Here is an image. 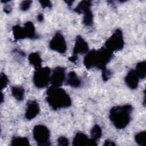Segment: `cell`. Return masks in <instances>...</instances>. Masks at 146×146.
Here are the masks:
<instances>
[{
    "mask_svg": "<svg viewBox=\"0 0 146 146\" xmlns=\"http://www.w3.org/2000/svg\"><path fill=\"white\" fill-rule=\"evenodd\" d=\"M11 94L13 97L18 101H22L24 99L25 90L21 86H13L11 87Z\"/></svg>",
    "mask_w": 146,
    "mask_h": 146,
    "instance_id": "17",
    "label": "cell"
},
{
    "mask_svg": "<svg viewBox=\"0 0 146 146\" xmlns=\"http://www.w3.org/2000/svg\"><path fill=\"white\" fill-rule=\"evenodd\" d=\"M3 94L1 93V103H2V102H3Z\"/></svg>",
    "mask_w": 146,
    "mask_h": 146,
    "instance_id": "33",
    "label": "cell"
},
{
    "mask_svg": "<svg viewBox=\"0 0 146 146\" xmlns=\"http://www.w3.org/2000/svg\"><path fill=\"white\" fill-rule=\"evenodd\" d=\"M29 145V139L26 137H14L11 141L12 146H28Z\"/></svg>",
    "mask_w": 146,
    "mask_h": 146,
    "instance_id": "21",
    "label": "cell"
},
{
    "mask_svg": "<svg viewBox=\"0 0 146 146\" xmlns=\"http://www.w3.org/2000/svg\"><path fill=\"white\" fill-rule=\"evenodd\" d=\"M12 10V7H11L10 5H6V6H5L4 7V11L6 13H10L11 10Z\"/></svg>",
    "mask_w": 146,
    "mask_h": 146,
    "instance_id": "30",
    "label": "cell"
},
{
    "mask_svg": "<svg viewBox=\"0 0 146 146\" xmlns=\"http://www.w3.org/2000/svg\"><path fill=\"white\" fill-rule=\"evenodd\" d=\"M88 49L89 47L87 42L82 36L78 35L76 37L72 55L78 56V55L79 54H86L88 52Z\"/></svg>",
    "mask_w": 146,
    "mask_h": 146,
    "instance_id": "9",
    "label": "cell"
},
{
    "mask_svg": "<svg viewBox=\"0 0 146 146\" xmlns=\"http://www.w3.org/2000/svg\"><path fill=\"white\" fill-rule=\"evenodd\" d=\"M83 23L86 26H91L94 23V16L91 9H87L83 13Z\"/></svg>",
    "mask_w": 146,
    "mask_h": 146,
    "instance_id": "19",
    "label": "cell"
},
{
    "mask_svg": "<svg viewBox=\"0 0 146 146\" xmlns=\"http://www.w3.org/2000/svg\"><path fill=\"white\" fill-rule=\"evenodd\" d=\"M67 84L74 88L79 87L81 86V80L74 71L68 73L67 79Z\"/></svg>",
    "mask_w": 146,
    "mask_h": 146,
    "instance_id": "13",
    "label": "cell"
},
{
    "mask_svg": "<svg viewBox=\"0 0 146 146\" xmlns=\"http://www.w3.org/2000/svg\"><path fill=\"white\" fill-rule=\"evenodd\" d=\"M133 107L130 104L113 107L110 111L109 118L117 129L125 128L129 123Z\"/></svg>",
    "mask_w": 146,
    "mask_h": 146,
    "instance_id": "3",
    "label": "cell"
},
{
    "mask_svg": "<svg viewBox=\"0 0 146 146\" xmlns=\"http://www.w3.org/2000/svg\"><path fill=\"white\" fill-rule=\"evenodd\" d=\"M103 145H106V146H114V145H115V143L113 141H111V140L107 139V140L104 141Z\"/></svg>",
    "mask_w": 146,
    "mask_h": 146,
    "instance_id": "29",
    "label": "cell"
},
{
    "mask_svg": "<svg viewBox=\"0 0 146 146\" xmlns=\"http://www.w3.org/2000/svg\"><path fill=\"white\" fill-rule=\"evenodd\" d=\"M28 60L30 64H31L35 69L41 67L42 60L38 52H32L28 56Z\"/></svg>",
    "mask_w": 146,
    "mask_h": 146,
    "instance_id": "15",
    "label": "cell"
},
{
    "mask_svg": "<svg viewBox=\"0 0 146 146\" xmlns=\"http://www.w3.org/2000/svg\"><path fill=\"white\" fill-rule=\"evenodd\" d=\"M50 48L60 54H64L67 50V44L64 36L57 32L51 39L49 43Z\"/></svg>",
    "mask_w": 146,
    "mask_h": 146,
    "instance_id": "7",
    "label": "cell"
},
{
    "mask_svg": "<svg viewBox=\"0 0 146 146\" xmlns=\"http://www.w3.org/2000/svg\"><path fill=\"white\" fill-rule=\"evenodd\" d=\"M39 3L43 8H51L52 7V3L50 1H39Z\"/></svg>",
    "mask_w": 146,
    "mask_h": 146,
    "instance_id": "28",
    "label": "cell"
},
{
    "mask_svg": "<svg viewBox=\"0 0 146 146\" xmlns=\"http://www.w3.org/2000/svg\"><path fill=\"white\" fill-rule=\"evenodd\" d=\"M12 31L15 40H21L27 38L26 33L24 27H21L19 25L14 26L12 28Z\"/></svg>",
    "mask_w": 146,
    "mask_h": 146,
    "instance_id": "14",
    "label": "cell"
},
{
    "mask_svg": "<svg viewBox=\"0 0 146 146\" xmlns=\"http://www.w3.org/2000/svg\"><path fill=\"white\" fill-rule=\"evenodd\" d=\"M51 71L48 67L35 69L33 75V82L36 87L42 88L47 87L51 80Z\"/></svg>",
    "mask_w": 146,
    "mask_h": 146,
    "instance_id": "4",
    "label": "cell"
},
{
    "mask_svg": "<svg viewBox=\"0 0 146 146\" xmlns=\"http://www.w3.org/2000/svg\"><path fill=\"white\" fill-rule=\"evenodd\" d=\"M124 80L127 86L129 88L134 90L138 87L139 78L136 74L135 70H131L125 76Z\"/></svg>",
    "mask_w": 146,
    "mask_h": 146,
    "instance_id": "11",
    "label": "cell"
},
{
    "mask_svg": "<svg viewBox=\"0 0 146 146\" xmlns=\"http://www.w3.org/2000/svg\"><path fill=\"white\" fill-rule=\"evenodd\" d=\"M113 56V52L105 47L99 50H92L85 56L83 63L87 69L97 68L102 71L107 68V64Z\"/></svg>",
    "mask_w": 146,
    "mask_h": 146,
    "instance_id": "1",
    "label": "cell"
},
{
    "mask_svg": "<svg viewBox=\"0 0 146 146\" xmlns=\"http://www.w3.org/2000/svg\"><path fill=\"white\" fill-rule=\"evenodd\" d=\"M92 6V2L90 1H81L76 7L74 9V11L78 13L82 14L87 9H91Z\"/></svg>",
    "mask_w": 146,
    "mask_h": 146,
    "instance_id": "20",
    "label": "cell"
},
{
    "mask_svg": "<svg viewBox=\"0 0 146 146\" xmlns=\"http://www.w3.org/2000/svg\"><path fill=\"white\" fill-rule=\"evenodd\" d=\"M124 42L122 31L118 29L106 40L104 47L110 51L113 52L121 50L124 47Z\"/></svg>",
    "mask_w": 146,
    "mask_h": 146,
    "instance_id": "5",
    "label": "cell"
},
{
    "mask_svg": "<svg viewBox=\"0 0 146 146\" xmlns=\"http://www.w3.org/2000/svg\"><path fill=\"white\" fill-rule=\"evenodd\" d=\"M43 19H44V17H43V14H42V13L39 14L37 15V20H38L39 22H42V21H43Z\"/></svg>",
    "mask_w": 146,
    "mask_h": 146,
    "instance_id": "31",
    "label": "cell"
},
{
    "mask_svg": "<svg viewBox=\"0 0 146 146\" xmlns=\"http://www.w3.org/2000/svg\"><path fill=\"white\" fill-rule=\"evenodd\" d=\"M8 82H9V80L7 76L4 73L2 72L0 75V84H1V90H2L3 88H5L7 86L8 84Z\"/></svg>",
    "mask_w": 146,
    "mask_h": 146,
    "instance_id": "24",
    "label": "cell"
},
{
    "mask_svg": "<svg viewBox=\"0 0 146 146\" xmlns=\"http://www.w3.org/2000/svg\"><path fill=\"white\" fill-rule=\"evenodd\" d=\"M102 76L103 80L104 82L107 81L111 77V75H112L111 72L107 68H106V69L102 70Z\"/></svg>",
    "mask_w": 146,
    "mask_h": 146,
    "instance_id": "26",
    "label": "cell"
},
{
    "mask_svg": "<svg viewBox=\"0 0 146 146\" xmlns=\"http://www.w3.org/2000/svg\"><path fill=\"white\" fill-rule=\"evenodd\" d=\"M58 144L61 146H67L68 145V140L64 136H60L58 139Z\"/></svg>",
    "mask_w": 146,
    "mask_h": 146,
    "instance_id": "27",
    "label": "cell"
},
{
    "mask_svg": "<svg viewBox=\"0 0 146 146\" xmlns=\"http://www.w3.org/2000/svg\"><path fill=\"white\" fill-rule=\"evenodd\" d=\"M46 99L54 110L68 108L72 103L70 96L64 89L53 86L47 90Z\"/></svg>",
    "mask_w": 146,
    "mask_h": 146,
    "instance_id": "2",
    "label": "cell"
},
{
    "mask_svg": "<svg viewBox=\"0 0 146 146\" xmlns=\"http://www.w3.org/2000/svg\"><path fill=\"white\" fill-rule=\"evenodd\" d=\"M23 27L25 29L27 38L34 39L37 38L36 34L35 33V28L33 22L30 21L26 22L24 24Z\"/></svg>",
    "mask_w": 146,
    "mask_h": 146,
    "instance_id": "16",
    "label": "cell"
},
{
    "mask_svg": "<svg viewBox=\"0 0 146 146\" xmlns=\"http://www.w3.org/2000/svg\"><path fill=\"white\" fill-rule=\"evenodd\" d=\"M66 79V70L62 67H55L51 74V86L60 87L62 86Z\"/></svg>",
    "mask_w": 146,
    "mask_h": 146,
    "instance_id": "8",
    "label": "cell"
},
{
    "mask_svg": "<svg viewBox=\"0 0 146 146\" xmlns=\"http://www.w3.org/2000/svg\"><path fill=\"white\" fill-rule=\"evenodd\" d=\"M102 135V130L101 127L98 124L94 125L91 130V138L95 140H97L101 137Z\"/></svg>",
    "mask_w": 146,
    "mask_h": 146,
    "instance_id": "22",
    "label": "cell"
},
{
    "mask_svg": "<svg viewBox=\"0 0 146 146\" xmlns=\"http://www.w3.org/2000/svg\"><path fill=\"white\" fill-rule=\"evenodd\" d=\"M40 112V107L36 100H29L26 104L25 117L27 120L35 118Z\"/></svg>",
    "mask_w": 146,
    "mask_h": 146,
    "instance_id": "10",
    "label": "cell"
},
{
    "mask_svg": "<svg viewBox=\"0 0 146 146\" xmlns=\"http://www.w3.org/2000/svg\"><path fill=\"white\" fill-rule=\"evenodd\" d=\"M139 79H143L146 76V62L145 60L137 63L135 70Z\"/></svg>",
    "mask_w": 146,
    "mask_h": 146,
    "instance_id": "18",
    "label": "cell"
},
{
    "mask_svg": "<svg viewBox=\"0 0 146 146\" xmlns=\"http://www.w3.org/2000/svg\"><path fill=\"white\" fill-rule=\"evenodd\" d=\"M135 141L140 145H146V132L145 131L137 133L135 136Z\"/></svg>",
    "mask_w": 146,
    "mask_h": 146,
    "instance_id": "23",
    "label": "cell"
},
{
    "mask_svg": "<svg viewBox=\"0 0 146 146\" xmlns=\"http://www.w3.org/2000/svg\"><path fill=\"white\" fill-rule=\"evenodd\" d=\"M32 3L31 1H22L20 4V9L22 11H26L29 9Z\"/></svg>",
    "mask_w": 146,
    "mask_h": 146,
    "instance_id": "25",
    "label": "cell"
},
{
    "mask_svg": "<svg viewBox=\"0 0 146 146\" xmlns=\"http://www.w3.org/2000/svg\"><path fill=\"white\" fill-rule=\"evenodd\" d=\"M66 2L68 4V5H69V6H71L72 5V2H74V1H66Z\"/></svg>",
    "mask_w": 146,
    "mask_h": 146,
    "instance_id": "32",
    "label": "cell"
},
{
    "mask_svg": "<svg viewBox=\"0 0 146 146\" xmlns=\"http://www.w3.org/2000/svg\"><path fill=\"white\" fill-rule=\"evenodd\" d=\"M33 137L38 145L47 146L51 144L50 142V132L47 127L38 124L35 125L33 130Z\"/></svg>",
    "mask_w": 146,
    "mask_h": 146,
    "instance_id": "6",
    "label": "cell"
},
{
    "mask_svg": "<svg viewBox=\"0 0 146 146\" xmlns=\"http://www.w3.org/2000/svg\"><path fill=\"white\" fill-rule=\"evenodd\" d=\"M89 140L90 139L84 133L78 132L73 139L72 145L74 146H88Z\"/></svg>",
    "mask_w": 146,
    "mask_h": 146,
    "instance_id": "12",
    "label": "cell"
}]
</instances>
